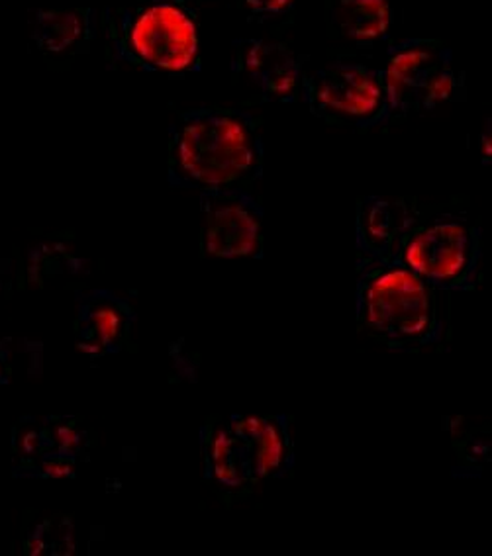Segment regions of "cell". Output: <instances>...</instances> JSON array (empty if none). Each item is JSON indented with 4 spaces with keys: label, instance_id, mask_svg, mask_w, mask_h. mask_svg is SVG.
Segmentation results:
<instances>
[{
    "label": "cell",
    "instance_id": "8",
    "mask_svg": "<svg viewBox=\"0 0 492 556\" xmlns=\"http://www.w3.org/2000/svg\"><path fill=\"white\" fill-rule=\"evenodd\" d=\"M306 89L314 109L340 118H373L387 99L379 75L355 63L324 67L308 79Z\"/></svg>",
    "mask_w": 492,
    "mask_h": 556
},
{
    "label": "cell",
    "instance_id": "13",
    "mask_svg": "<svg viewBox=\"0 0 492 556\" xmlns=\"http://www.w3.org/2000/svg\"><path fill=\"white\" fill-rule=\"evenodd\" d=\"M399 214H396V204L389 202H377L362 219V231L367 245L373 249H381L384 243H389L399 231Z\"/></svg>",
    "mask_w": 492,
    "mask_h": 556
},
{
    "label": "cell",
    "instance_id": "9",
    "mask_svg": "<svg viewBox=\"0 0 492 556\" xmlns=\"http://www.w3.org/2000/svg\"><path fill=\"white\" fill-rule=\"evenodd\" d=\"M248 77L272 99H285L299 87L301 70L289 51L272 43H252L243 55Z\"/></svg>",
    "mask_w": 492,
    "mask_h": 556
},
{
    "label": "cell",
    "instance_id": "10",
    "mask_svg": "<svg viewBox=\"0 0 492 556\" xmlns=\"http://www.w3.org/2000/svg\"><path fill=\"white\" fill-rule=\"evenodd\" d=\"M330 21L343 38L371 41L382 38L391 28L389 0H332Z\"/></svg>",
    "mask_w": 492,
    "mask_h": 556
},
{
    "label": "cell",
    "instance_id": "12",
    "mask_svg": "<svg viewBox=\"0 0 492 556\" xmlns=\"http://www.w3.org/2000/svg\"><path fill=\"white\" fill-rule=\"evenodd\" d=\"M124 326L126 316L114 302H94L91 308L85 312L80 345L85 351L101 353L121 339Z\"/></svg>",
    "mask_w": 492,
    "mask_h": 556
},
{
    "label": "cell",
    "instance_id": "14",
    "mask_svg": "<svg viewBox=\"0 0 492 556\" xmlns=\"http://www.w3.org/2000/svg\"><path fill=\"white\" fill-rule=\"evenodd\" d=\"M253 14H282L291 7L292 0H241Z\"/></svg>",
    "mask_w": 492,
    "mask_h": 556
},
{
    "label": "cell",
    "instance_id": "7",
    "mask_svg": "<svg viewBox=\"0 0 492 556\" xmlns=\"http://www.w3.org/2000/svg\"><path fill=\"white\" fill-rule=\"evenodd\" d=\"M262 218L236 190L209 192L202 204V251L211 257H253L262 251Z\"/></svg>",
    "mask_w": 492,
    "mask_h": 556
},
{
    "label": "cell",
    "instance_id": "2",
    "mask_svg": "<svg viewBox=\"0 0 492 556\" xmlns=\"http://www.w3.org/2000/svg\"><path fill=\"white\" fill-rule=\"evenodd\" d=\"M359 318L396 345L422 343L436 329L432 285L399 261L373 268L359 289Z\"/></svg>",
    "mask_w": 492,
    "mask_h": 556
},
{
    "label": "cell",
    "instance_id": "11",
    "mask_svg": "<svg viewBox=\"0 0 492 556\" xmlns=\"http://www.w3.org/2000/svg\"><path fill=\"white\" fill-rule=\"evenodd\" d=\"M31 36L43 51L70 50L87 36V16L80 11L40 12L31 24Z\"/></svg>",
    "mask_w": 492,
    "mask_h": 556
},
{
    "label": "cell",
    "instance_id": "4",
    "mask_svg": "<svg viewBox=\"0 0 492 556\" xmlns=\"http://www.w3.org/2000/svg\"><path fill=\"white\" fill-rule=\"evenodd\" d=\"M382 85L392 109H436L457 89L452 51L442 41H406L392 51Z\"/></svg>",
    "mask_w": 492,
    "mask_h": 556
},
{
    "label": "cell",
    "instance_id": "6",
    "mask_svg": "<svg viewBox=\"0 0 492 556\" xmlns=\"http://www.w3.org/2000/svg\"><path fill=\"white\" fill-rule=\"evenodd\" d=\"M126 40L138 60L172 73L189 70L199 51V36L191 16L167 0L143 7L131 18Z\"/></svg>",
    "mask_w": 492,
    "mask_h": 556
},
{
    "label": "cell",
    "instance_id": "3",
    "mask_svg": "<svg viewBox=\"0 0 492 556\" xmlns=\"http://www.w3.org/2000/svg\"><path fill=\"white\" fill-rule=\"evenodd\" d=\"M211 470L228 488H243L281 472L289 439L275 417H240L220 428L209 443Z\"/></svg>",
    "mask_w": 492,
    "mask_h": 556
},
{
    "label": "cell",
    "instance_id": "1",
    "mask_svg": "<svg viewBox=\"0 0 492 556\" xmlns=\"http://www.w3.org/2000/svg\"><path fill=\"white\" fill-rule=\"evenodd\" d=\"M260 143L252 122L234 110H201L182 119L172 141V170L206 192L231 190L255 170Z\"/></svg>",
    "mask_w": 492,
    "mask_h": 556
},
{
    "label": "cell",
    "instance_id": "5",
    "mask_svg": "<svg viewBox=\"0 0 492 556\" xmlns=\"http://www.w3.org/2000/svg\"><path fill=\"white\" fill-rule=\"evenodd\" d=\"M399 263L436 287H462L475 265L472 229L459 219H436L406 231Z\"/></svg>",
    "mask_w": 492,
    "mask_h": 556
},
{
    "label": "cell",
    "instance_id": "15",
    "mask_svg": "<svg viewBox=\"0 0 492 556\" xmlns=\"http://www.w3.org/2000/svg\"><path fill=\"white\" fill-rule=\"evenodd\" d=\"M482 157L484 160H491L492 155V138H491V131H487L484 136H482Z\"/></svg>",
    "mask_w": 492,
    "mask_h": 556
}]
</instances>
